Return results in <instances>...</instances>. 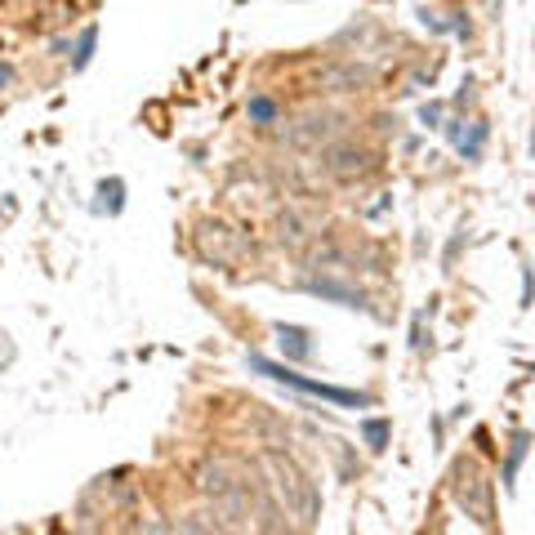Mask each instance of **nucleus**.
Instances as JSON below:
<instances>
[{
	"label": "nucleus",
	"instance_id": "nucleus-1",
	"mask_svg": "<svg viewBox=\"0 0 535 535\" xmlns=\"http://www.w3.org/2000/svg\"><path fill=\"white\" fill-rule=\"evenodd\" d=\"M250 366L259 370V375H268V380L286 384V388H299V393H312V397L339 401V406H370V397H366V393H352V388H331V384L308 380V375H299V370H290V366H277V361H268V357H250Z\"/></svg>",
	"mask_w": 535,
	"mask_h": 535
},
{
	"label": "nucleus",
	"instance_id": "nucleus-2",
	"mask_svg": "<svg viewBox=\"0 0 535 535\" xmlns=\"http://www.w3.org/2000/svg\"><path fill=\"white\" fill-rule=\"evenodd\" d=\"M277 339H282V348L290 357H312V344H308V331H299V326H277Z\"/></svg>",
	"mask_w": 535,
	"mask_h": 535
},
{
	"label": "nucleus",
	"instance_id": "nucleus-3",
	"mask_svg": "<svg viewBox=\"0 0 535 535\" xmlns=\"http://www.w3.org/2000/svg\"><path fill=\"white\" fill-rule=\"evenodd\" d=\"M250 120H259V125L277 120V103L272 99H250Z\"/></svg>",
	"mask_w": 535,
	"mask_h": 535
},
{
	"label": "nucleus",
	"instance_id": "nucleus-4",
	"mask_svg": "<svg viewBox=\"0 0 535 535\" xmlns=\"http://www.w3.org/2000/svg\"><path fill=\"white\" fill-rule=\"evenodd\" d=\"M94 41H99V27H85V32H81V45H76V67H85V63H90Z\"/></svg>",
	"mask_w": 535,
	"mask_h": 535
},
{
	"label": "nucleus",
	"instance_id": "nucleus-5",
	"mask_svg": "<svg viewBox=\"0 0 535 535\" xmlns=\"http://www.w3.org/2000/svg\"><path fill=\"white\" fill-rule=\"evenodd\" d=\"M366 437H370L375 446H384V437H388V424H384V419H370V424H366Z\"/></svg>",
	"mask_w": 535,
	"mask_h": 535
},
{
	"label": "nucleus",
	"instance_id": "nucleus-6",
	"mask_svg": "<svg viewBox=\"0 0 535 535\" xmlns=\"http://www.w3.org/2000/svg\"><path fill=\"white\" fill-rule=\"evenodd\" d=\"M9 81H14V71H9V67H0V85H9Z\"/></svg>",
	"mask_w": 535,
	"mask_h": 535
}]
</instances>
